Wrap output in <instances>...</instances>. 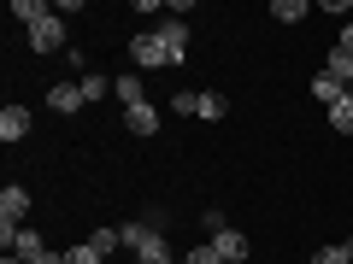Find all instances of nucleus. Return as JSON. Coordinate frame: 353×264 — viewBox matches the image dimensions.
<instances>
[{
  "label": "nucleus",
  "mask_w": 353,
  "mask_h": 264,
  "mask_svg": "<svg viewBox=\"0 0 353 264\" xmlns=\"http://www.w3.org/2000/svg\"><path fill=\"white\" fill-rule=\"evenodd\" d=\"M30 47H36V53H59V47H65V18H59V12L41 18V24L30 30Z\"/></svg>",
  "instance_id": "obj_4"
},
{
  "label": "nucleus",
  "mask_w": 353,
  "mask_h": 264,
  "mask_svg": "<svg viewBox=\"0 0 353 264\" xmlns=\"http://www.w3.org/2000/svg\"><path fill=\"white\" fill-rule=\"evenodd\" d=\"M12 252H18V258H41V252H48V247H41V235H36V229H18V241H12Z\"/></svg>",
  "instance_id": "obj_15"
},
{
  "label": "nucleus",
  "mask_w": 353,
  "mask_h": 264,
  "mask_svg": "<svg viewBox=\"0 0 353 264\" xmlns=\"http://www.w3.org/2000/svg\"><path fill=\"white\" fill-rule=\"evenodd\" d=\"M212 247H218V258H224V264H248V235H241V229H218Z\"/></svg>",
  "instance_id": "obj_6"
},
{
  "label": "nucleus",
  "mask_w": 353,
  "mask_h": 264,
  "mask_svg": "<svg viewBox=\"0 0 353 264\" xmlns=\"http://www.w3.org/2000/svg\"><path fill=\"white\" fill-rule=\"evenodd\" d=\"M6 264H24V258H18V252H6Z\"/></svg>",
  "instance_id": "obj_24"
},
{
  "label": "nucleus",
  "mask_w": 353,
  "mask_h": 264,
  "mask_svg": "<svg viewBox=\"0 0 353 264\" xmlns=\"http://www.w3.org/2000/svg\"><path fill=\"white\" fill-rule=\"evenodd\" d=\"M118 235H124V247L136 252V264H183V258H171V241H165L159 229H148V217H136V223H124Z\"/></svg>",
  "instance_id": "obj_1"
},
{
  "label": "nucleus",
  "mask_w": 353,
  "mask_h": 264,
  "mask_svg": "<svg viewBox=\"0 0 353 264\" xmlns=\"http://www.w3.org/2000/svg\"><path fill=\"white\" fill-rule=\"evenodd\" d=\"M65 264H101V252H94V247L83 241V247H71V252H65Z\"/></svg>",
  "instance_id": "obj_19"
},
{
  "label": "nucleus",
  "mask_w": 353,
  "mask_h": 264,
  "mask_svg": "<svg viewBox=\"0 0 353 264\" xmlns=\"http://www.w3.org/2000/svg\"><path fill=\"white\" fill-rule=\"evenodd\" d=\"M159 41L171 53V65H183L189 59V18H159Z\"/></svg>",
  "instance_id": "obj_3"
},
{
  "label": "nucleus",
  "mask_w": 353,
  "mask_h": 264,
  "mask_svg": "<svg viewBox=\"0 0 353 264\" xmlns=\"http://www.w3.org/2000/svg\"><path fill=\"white\" fill-rule=\"evenodd\" d=\"M312 264H353V258H347L341 247H318V252H312Z\"/></svg>",
  "instance_id": "obj_20"
},
{
  "label": "nucleus",
  "mask_w": 353,
  "mask_h": 264,
  "mask_svg": "<svg viewBox=\"0 0 353 264\" xmlns=\"http://www.w3.org/2000/svg\"><path fill=\"white\" fill-rule=\"evenodd\" d=\"M306 12H312L306 0H271V18H277V24H301Z\"/></svg>",
  "instance_id": "obj_14"
},
{
  "label": "nucleus",
  "mask_w": 353,
  "mask_h": 264,
  "mask_svg": "<svg viewBox=\"0 0 353 264\" xmlns=\"http://www.w3.org/2000/svg\"><path fill=\"white\" fill-rule=\"evenodd\" d=\"M30 135V112L24 106H6V112H0V141H24Z\"/></svg>",
  "instance_id": "obj_9"
},
{
  "label": "nucleus",
  "mask_w": 353,
  "mask_h": 264,
  "mask_svg": "<svg viewBox=\"0 0 353 264\" xmlns=\"http://www.w3.org/2000/svg\"><path fill=\"white\" fill-rule=\"evenodd\" d=\"M324 71H330V76H341V82L353 88V53H347V47H330V65H324Z\"/></svg>",
  "instance_id": "obj_16"
},
{
  "label": "nucleus",
  "mask_w": 353,
  "mask_h": 264,
  "mask_svg": "<svg viewBox=\"0 0 353 264\" xmlns=\"http://www.w3.org/2000/svg\"><path fill=\"white\" fill-rule=\"evenodd\" d=\"M330 129H336V135H353V94H341V100L330 106Z\"/></svg>",
  "instance_id": "obj_13"
},
{
  "label": "nucleus",
  "mask_w": 353,
  "mask_h": 264,
  "mask_svg": "<svg viewBox=\"0 0 353 264\" xmlns=\"http://www.w3.org/2000/svg\"><path fill=\"white\" fill-rule=\"evenodd\" d=\"M130 65H136L141 76H148V71H165V65H171V53H165L159 30H141V36L130 41Z\"/></svg>",
  "instance_id": "obj_2"
},
{
  "label": "nucleus",
  "mask_w": 353,
  "mask_h": 264,
  "mask_svg": "<svg viewBox=\"0 0 353 264\" xmlns=\"http://www.w3.org/2000/svg\"><path fill=\"white\" fill-rule=\"evenodd\" d=\"M83 100H88V106H94V100H106V76H94V71L83 76Z\"/></svg>",
  "instance_id": "obj_18"
},
{
  "label": "nucleus",
  "mask_w": 353,
  "mask_h": 264,
  "mask_svg": "<svg viewBox=\"0 0 353 264\" xmlns=\"http://www.w3.org/2000/svg\"><path fill=\"white\" fill-rule=\"evenodd\" d=\"M124 129H130V135H159V112H153V100L130 106V112H124Z\"/></svg>",
  "instance_id": "obj_8"
},
{
  "label": "nucleus",
  "mask_w": 353,
  "mask_h": 264,
  "mask_svg": "<svg viewBox=\"0 0 353 264\" xmlns=\"http://www.w3.org/2000/svg\"><path fill=\"white\" fill-rule=\"evenodd\" d=\"M112 94H118V106H124V112H130V106H141V100H148V94H141V71H124V76L112 82Z\"/></svg>",
  "instance_id": "obj_10"
},
{
  "label": "nucleus",
  "mask_w": 353,
  "mask_h": 264,
  "mask_svg": "<svg viewBox=\"0 0 353 264\" xmlns=\"http://www.w3.org/2000/svg\"><path fill=\"white\" fill-rule=\"evenodd\" d=\"M341 252H347V258H353V235H347V241H341Z\"/></svg>",
  "instance_id": "obj_23"
},
{
  "label": "nucleus",
  "mask_w": 353,
  "mask_h": 264,
  "mask_svg": "<svg viewBox=\"0 0 353 264\" xmlns=\"http://www.w3.org/2000/svg\"><path fill=\"white\" fill-rule=\"evenodd\" d=\"M83 82H53L48 88V112H83Z\"/></svg>",
  "instance_id": "obj_5"
},
{
  "label": "nucleus",
  "mask_w": 353,
  "mask_h": 264,
  "mask_svg": "<svg viewBox=\"0 0 353 264\" xmlns=\"http://www.w3.org/2000/svg\"><path fill=\"white\" fill-rule=\"evenodd\" d=\"M224 112H230V100L218 94V88H206V94H201V106H194V118H201V124H218Z\"/></svg>",
  "instance_id": "obj_12"
},
{
  "label": "nucleus",
  "mask_w": 353,
  "mask_h": 264,
  "mask_svg": "<svg viewBox=\"0 0 353 264\" xmlns=\"http://www.w3.org/2000/svg\"><path fill=\"white\" fill-rule=\"evenodd\" d=\"M88 247H94V252L106 258V252H118V247H124V235H118V229H94V235H88Z\"/></svg>",
  "instance_id": "obj_17"
},
{
  "label": "nucleus",
  "mask_w": 353,
  "mask_h": 264,
  "mask_svg": "<svg viewBox=\"0 0 353 264\" xmlns=\"http://www.w3.org/2000/svg\"><path fill=\"white\" fill-rule=\"evenodd\" d=\"M12 18H18L24 30H36L41 18H53V6H48V0H12Z\"/></svg>",
  "instance_id": "obj_11"
},
{
  "label": "nucleus",
  "mask_w": 353,
  "mask_h": 264,
  "mask_svg": "<svg viewBox=\"0 0 353 264\" xmlns=\"http://www.w3.org/2000/svg\"><path fill=\"white\" fill-rule=\"evenodd\" d=\"M336 47H347V53H353V24H341V41H336Z\"/></svg>",
  "instance_id": "obj_22"
},
{
  "label": "nucleus",
  "mask_w": 353,
  "mask_h": 264,
  "mask_svg": "<svg viewBox=\"0 0 353 264\" xmlns=\"http://www.w3.org/2000/svg\"><path fill=\"white\" fill-rule=\"evenodd\" d=\"M201 223L212 229V235H218V229H230V223H224V212H218V206H206V212H201Z\"/></svg>",
  "instance_id": "obj_21"
},
{
  "label": "nucleus",
  "mask_w": 353,
  "mask_h": 264,
  "mask_svg": "<svg viewBox=\"0 0 353 264\" xmlns=\"http://www.w3.org/2000/svg\"><path fill=\"white\" fill-rule=\"evenodd\" d=\"M341 94H353V88H347V82H341V76H330V71H318V76H312V100H318V106H324V112H330V106H336V100H341Z\"/></svg>",
  "instance_id": "obj_7"
}]
</instances>
